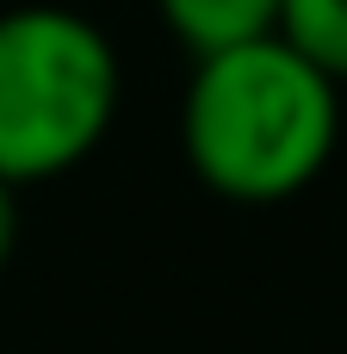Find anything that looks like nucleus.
<instances>
[{"label": "nucleus", "mask_w": 347, "mask_h": 354, "mask_svg": "<svg viewBox=\"0 0 347 354\" xmlns=\"http://www.w3.org/2000/svg\"><path fill=\"white\" fill-rule=\"evenodd\" d=\"M279 6L286 0H161V19L180 31L186 50L211 56V50L279 31Z\"/></svg>", "instance_id": "obj_3"}, {"label": "nucleus", "mask_w": 347, "mask_h": 354, "mask_svg": "<svg viewBox=\"0 0 347 354\" xmlns=\"http://www.w3.org/2000/svg\"><path fill=\"white\" fill-rule=\"evenodd\" d=\"M341 137V81L286 31L199 56L180 100V143L205 187L230 199H286Z\"/></svg>", "instance_id": "obj_1"}, {"label": "nucleus", "mask_w": 347, "mask_h": 354, "mask_svg": "<svg viewBox=\"0 0 347 354\" xmlns=\"http://www.w3.org/2000/svg\"><path fill=\"white\" fill-rule=\"evenodd\" d=\"M12 243H19V187L0 180V268H6V255H12Z\"/></svg>", "instance_id": "obj_5"}, {"label": "nucleus", "mask_w": 347, "mask_h": 354, "mask_svg": "<svg viewBox=\"0 0 347 354\" xmlns=\"http://www.w3.org/2000/svg\"><path fill=\"white\" fill-rule=\"evenodd\" d=\"M118 112V50L99 19L62 0L0 6V180L81 162Z\"/></svg>", "instance_id": "obj_2"}, {"label": "nucleus", "mask_w": 347, "mask_h": 354, "mask_svg": "<svg viewBox=\"0 0 347 354\" xmlns=\"http://www.w3.org/2000/svg\"><path fill=\"white\" fill-rule=\"evenodd\" d=\"M279 31L304 56H317L335 81H347V0H286Z\"/></svg>", "instance_id": "obj_4"}]
</instances>
